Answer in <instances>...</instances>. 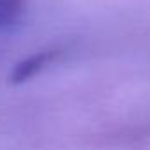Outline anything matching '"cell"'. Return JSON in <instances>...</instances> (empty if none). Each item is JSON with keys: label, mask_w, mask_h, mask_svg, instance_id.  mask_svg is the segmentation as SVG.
<instances>
[{"label": "cell", "mask_w": 150, "mask_h": 150, "mask_svg": "<svg viewBox=\"0 0 150 150\" xmlns=\"http://www.w3.org/2000/svg\"><path fill=\"white\" fill-rule=\"evenodd\" d=\"M58 51H51V50H46V51H39L32 57H27L25 60H21L14 71H13V76L11 80L20 83V81H25V80H30L34 78L35 74H39L44 67H48L55 58H57Z\"/></svg>", "instance_id": "1"}, {"label": "cell", "mask_w": 150, "mask_h": 150, "mask_svg": "<svg viewBox=\"0 0 150 150\" xmlns=\"http://www.w3.org/2000/svg\"><path fill=\"white\" fill-rule=\"evenodd\" d=\"M25 0H0V28L14 25L23 13Z\"/></svg>", "instance_id": "2"}]
</instances>
